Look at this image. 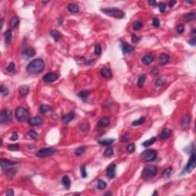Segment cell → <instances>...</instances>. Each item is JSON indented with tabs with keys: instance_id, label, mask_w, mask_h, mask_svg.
I'll return each instance as SVG.
<instances>
[{
	"instance_id": "6da1fadb",
	"label": "cell",
	"mask_w": 196,
	"mask_h": 196,
	"mask_svg": "<svg viewBox=\"0 0 196 196\" xmlns=\"http://www.w3.org/2000/svg\"><path fill=\"white\" fill-rule=\"evenodd\" d=\"M45 64L42 59L37 58L32 61L27 66V71L30 74H37L42 72L45 70Z\"/></svg>"
},
{
	"instance_id": "7a4b0ae2",
	"label": "cell",
	"mask_w": 196,
	"mask_h": 196,
	"mask_svg": "<svg viewBox=\"0 0 196 196\" xmlns=\"http://www.w3.org/2000/svg\"><path fill=\"white\" fill-rule=\"evenodd\" d=\"M101 11L107 16L114 17L115 18L120 19L125 16V12L116 8H108V9H101Z\"/></svg>"
},
{
	"instance_id": "3957f363",
	"label": "cell",
	"mask_w": 196,
	"mask_h": 196,
	"mask_svg": "<svg viewBox=\"0 0 196 196\" xmlns=\"http://www.w3.org/2000/svg\"><path fill=\"white\" fill-rule=\"evenodd\" d=\"M15 116L16 117L17 120L19 122H25L26 120H29V110L23 107H17L15 112Z\"/></svg>"
},
{
	"instance_id": "277c9868",
	"label": "cell",
	"mask_w": 196,
	"mask_h": 196,
	"mask_svg": "<svg viewBox=\"0 0 196 196\" xmlns=\"http://www.w3.org/2000/svg\"><path fill=\"white\" fill-rule=\"evenodd\" d=\"M157 172H158V169L155 165H149L143 169V175L144 177H146L147 179H151L156 176Z\"/></svg>"
},
{
	"instance_id": "5b68a950",
	"label": "cell",
	"mask_w": 196,
	"mask_h": 196,
	"mask_svg": "<svg viewBox=\"0 0 196 196\" xmlns=\"http://www.w3.org/2000/svg\"><path fill=\"white\" fill-rule=\"evenodd\" d=\"M142 156L146 162H152L156 159L157 152L154 149H146L142 153Z\"/></svg>"
},
{
	"instance_id": "8992f818",
	"label": "cell",
	"mask_w": 196,
	"mask_h": 196,
	"mask_svg": "<svg viewBox=\"0 0 196 196\" xmlns=\"http://www.w3.org/2000/svg\"><path fill=\"white\" fill-rule=\"evenodd\" d=\"M12 119V112L10 110H3L0 114V123L2 124L10 123Z\"/></svg>"
},
{
	"instance_id": "52a82bcc",
	"label": "cell",
	"mask_w": 196,
	"mask_h": 196,
	"mask_svg": "<svg viewBox=\"0 0 196 196\" xmlns=\"http://www.w3.org/2000/svg\"><path fill=\"white\" fill-rule=\"evenodd\" d=\"M57 151H58V149L56 148H54V147L42 149L39 150L36 153V156H38V157H46V156H51V155L54 154Z\"/></svg>"
},
{
	"instance_id": "ba28073f",
	"label": "cell",
	"mask_w": 196,
	"mask_h": 196,
	"mask_svg": "<svg viewBox=\"0 0 196 196\" xmlns=\"http://www.w3.org/2000/svg\"><path fill=\"white\" fill-rule=\"evenodd\" d=\"M195 152H192L190 156V159L187 163L185 170L188 173H190L195 169Z\"/></svg>"
},
{
	"instance_id": "9c48e42d",
	"label": "cell",
	"mask_w": 196,
	"mask_h": 196,
	"mask_svg": "<svg viewBox=\"0 0 196 196\" xmlns=\"http://www.w3.org/2000/svg\"><path fill=\"white\" fill-rule=\"evenodd\" d=\"M59 78V75L58 73H55V72H49L48 74H46L43 78H42V80L44 81L45 82H49V83H51V82L55 81L58 79Z\"/></svg>"
},
{
	"instance_id": "30bf717a",
	"label": "cell",
	"mask_w": 196,
	"mask_h": 196,
	"mask_svg": "<svg viewBox=\"0 0 196 196\" xmlns=\"http://www.w3.org/2000/svg\"><path fill=\"white\" fill-rule=\"evenodd\" d=\"M28 122H29V125H31L32 127H38V126H40L42 124L43 120L39 116H34V117L29 118Z\"/></svg>"
},
{
	"instance_id": "8fae6325",
	"label": "cell",
	"mask_w": 196,
	"mask_h": 196,
	"mask_svg": "<svg viewBox=\"0 0 196 196\" xmlns=\"http://www.w3.org/2000/svg\"><path fill=\"white\" fill-rule=\"evenodd\" d=\"M116 165L115 163L110 164L107 167V176L108 178H110V179H114V178L115 176H116Z\"/></svg>"
},
{
	"instance_id": "7c38bea8",
	"label": "cell",
	"mask_w": 196,
	"mask_h": 196,
	"mask_svg": "<svg viewBox=\"0 0 196 196\" xmlns=\"http://www.w3.org/2000/svg\"><path fill=\"white\" fill-rule=\"evenodd\" d=\"M121 49H122V51H123V54L131 53V52H132L134 51V48L132 45L127 44V42H125V41L121 42Z\"/></svg>"
},
{
	"instance_id": "4fadbf2b",
	"label": "cell",
	"mask_w": 196,
	"mask_h": 196,
	"mask_svg": "<svg viewBox=\"0 0 196 196\" xmlns=\"http://www.w3.org/2000/svg\"><path fill=\"white\" fill-rule=\"evenodd\" d=\"M110 123V120L108 117H103L98 120L97 127H100V128H104V127H107V126H109Z\"/></svg>"
},
{
	"instance_id": "5bb4252c",
	"label": "cell",
	"mask_w": 196,
	"mask_h": 196,
	"mask_svg": "<svg viewBox=\"0 0 196 196\" xmlns=\"http://www.w3.org/2000/svg\"><path fill=\"white\" fill-rule=\"evenodd\" d=\"M18 163L16 162H11L8 159H1V169L2 170H4L5 168H8L9 166H12L17 165Z\"/></svg>"
},
{
	"instance_id": "9a60e30c",
	"label": "cell",
	"mask_w": 196,
	"mask_h": 196,
	"mask_svg": "<svg viewBox=\"0 0 196 196\" xmlns=\"http://www.w3.org/2000/svg\"><path fill=\"white\" fill-rule=\"evenodd\" d=\"M100 74L103 78L106 79H110L112 78V71L107 67H103L100 71Z\"/></svg>"
},
{
	"instance_id": "2e32d148",
	"label": "cell",
	"mask_w": 196,
	"mask_h": 196,
	"mask_svg": "<svg viewBox=\"0 0 196 196\" xmlns=\"http://www.w3.org/2000/svg\"><path fill=\"white\" fill-rule=\"evenodd\" d=\"M35 55V51L32 48H27L23 51L22 57L24 58H30Z\"/></svg>"
},
{
	"instance_id": "e0dca14e",
	"label": "cell",
	"mask_w": 196,
	"mask_h": 196,
	"mask_svg": "<svg viewBox=\"0 0 196 196\" xmlns=\"http://www.w3.org/2000/svg\"><path fill=\"white\" fill-rule=\"evenodd\" d=\"M190 121H191V117L188 116V115H185L182 116L181 121H180V124L182 127H187L189 123H190Z\"/></svg>"
},
{
	"instance_id": "ac0fdd59",
	"label": "cell",
	"mask_w": 196,
	"mask_h": 196,
	"mask_svg": "<svg viewBox=\"0 0 196 196\" xmlns=\"http://www.w3.org/2000/svg\"><path fill=\"white\" fill-rule=\"evenodd\" d=\"M169 61V56L167 54H161L159 58V62L161 65H165Z\"/></svg>"
},
{
	"instance_id": "d6986e66",
	"label": "cell",
	"mask_w": 196,
	"mask_h": 196,
	"mask_svg": "<svg viewBox=\"0 0 196 196\" xmlns=\"http://www.w3.org/2000/svg\"><path fill=\"white\" fill-rule=\"evenodd\" d=\"M74 116H75L74 113H73V112L68 113V114H65L62 116V121H63L65 123H70L73 119H74Z\"/></svg>"
},
{
	"instance_id": "ffe728a7",
	"label": "cell",
	"mask_w": 196,
	"mask_h": 196,
	"mask_svg": "<svg viewBox=\"0 0 196 196\" xmlns=\"http://www.w3.org/2000/svg\"><path fill=\"white\" fill-rule=\"evenodd\" d=\"M171 135H172V130L170 129L165 128V129H164L163 130L160 132L159 136H160V138L162 139H167L168 138L170 137Z\"/></svg>"
},
{
	"instance_id": "44dd1931",
	"label": "cell",
	"mask_w": 196,
	"mask_h": 196,
	"mask_svg": "<svg viewBox=\"0 0 196 196\" xmlns=\"http://www.w3.org/2000/svg\"><path fill=\"white\" fill-rule=\"evenodd\" d=\"M154 60V58L152 54H148V55H145L143 59H142V62L143 65H149L152 63Z\"/></svg>"
},
{
	"instance_id": "7402d4cb",
	"label": "cell",
	"mask_w": 196,
	"mask_h": 196,
	"mask_svg": "<svg viewBox=\"0 0 196 196\" xmlns=\"http://www.w3.org/2000/svg\"><path fill=\"white\" fill-rule=\"evenodd\" d=\"M29 92V87L26 85L21 86L18 89V93L21 97H25L26 95H28Z\"/></svg>"
},
{
	"instance_id": "603a6c76",
	"label": "cell",
	"mask_w": 196,
	"mask_h": 196,
	"mask_svg": "<svg viewBox=\"0 0 196 196\" xmlns=\"http://www.w3.org/2000/svg\"><path fill=\"white\" fill-rule=\"evenodd\" d=\"M61 182L63 184V185L65 186V188L67 189H69L71 187V179L68 176H65L62 179H61Z\"/></svg>"
},
{
	"instance_id": "cb8c5ba5",
	"label": "cell",
	"mask_w": 196,
	"mask_h": 196,
	"mask_svg": "<svg viewBox=\"0 0 196 196\" xmlns=\"http://www.w3.org/2000/svg\"><path fill=\"white\" fill-rule=\"evenodd\" d=\"M67 9L73 13H77L79 12V6L76 3H71L67 6Z\"/></svg>"
},
{
	"instance_id": "d4e9b609",
	"label": "cell",
	"mask_w": 196,
	"mask_h": 196,
	"mask_svg": "<svg viewBox=\"0 0 196 196\" xmlns=\"http://www.w3.org/2000/svg\"><path fill=\"white\" fill-rule=\"evenodd\" d=\"M51 37L53 38V39L56 42H58L61 38V37H62L61 34L58 31H57V30H52L51 32Z\"/></svg>"
},
{
	"instance_id": "484cf974",
	"label": "cell",
	"mask_w": 196,
	"mask_h": 196,
	"mask_svg": "<svg viewBox=\"0 0 196 196\" xmlns=\"http://www.w3.org/2000/svg\"><path fill=\"white\" fill-rule=\"evenodd\" d=\"M19 24V18L17 16L12 17L9 22V25L12 29H16Z\"/></svg>"
},
{
	"instance_id": "4316f807",
	"label": "cell",
	"mask_w": 196,
	"mask_h": 196,
	"mask_svg": "<svg viewBox=\"0 0 196 196\" xmlns=\"http://www.w3.org/2000/svg\"><path fill=\"white\" fill-rule=\"evenodd\" d=\"M5 43L7 44H9L12 41V31L11 30H7L5 34Z\"/></svg>"
},
{
	"instance_id": "83f0119b",
	"label": "cell",
	"mask_w": 196,
	"mask_h": 196,
	"mask_svg": "<svg viewBox=\"0 0 196 196\" xmlns=\"http://www.w3.org/2000/svg\"><path fill=\"white\" fill-rule=\"evenodd\" d=\"M114 141V139H102V140H98V143L103 145V146H109L110 144H112Z\"/></svg>"
},
{
	"instance_id": "f1b7e54d",
	"label": "cell",
	"mask_w": 196,
	"mask_h": 196,
	"mask_svg": "<svg viewBox=\"0 0 196 196\" xmlns=\"http://www.w3.org/2000/svg\"><path fill=\"white\" fill-rule=\"evenodd\" d=\"M196 15L195 12H191V13H188L186 15L184 16V19L186 21V22H192V21H194L195 19Z\"/></svg>"
},
{
	"instance_id": "f546056e",
	"label": "cell",
	"mask_w": 196,
	"mask_h": 196,
	"mask_svg": "<svg viewBox=\"0 0 196 196\" xmlns=\"http://www.w3.org/2000/svg\"><path fill=\"white\" fill-rule=\"evenodd\" d=\"M96 187H97V188L100 189V190L104 189L107 187V183L105 181H103V180L98 179L97 181V183H96Z\"/></svg>"
},
{
	"instance_id": "4dcf8cb0",
	"label": "cell",
	"mask_w": 196,
	"mask_h": 196,
	"mask_svg": "<svg viewBox=\"0 0 196 196\" xmlns=\"http://www.w3.org/2000/svg\"><path fill=\"white\" fill-rule=\"evenodd\" d=\"M52 110V108L51 107H49L48 105H46V104H43L40 107V111L42 114H47L48 112L51 111Z\"/></svg>"
},
{
	"instance_id": "1f68e13d",
	"label": "cell",
	"mask_w": 196,
	"mask_h": 196,
	"mask_svg": "<svg viewBox=\"0 0 196 196\" xmlns=\"http://www.w3.org/2000/svg\"><path fill=\"white\" fill-rule=\"evenodd\" d=\"M145 121H146V118H145V117H143V116H142V117H140L139 119H138V120H136L133 121V122L132 123V126H133V127H136V126L142 125V124H143V123H145Z\"/></svg>"
},
{
	"instance_id": "d6a6232c",
	"label": "cell",
	"mask_w": 196,
	"mask_h": 196,
	"mask_svg": "<svg viewBox=\"0 0 196 196\" xmlns=\"http://www.w3.org/2000/svg\"><path fill=\"white\" fill-rule=\"evenodd\" d=\"M156 141V137H152V138H150L149 139L146 140L145 142H143V143H142V145H143V146L148 147L149 146H152Z\"/></svg>"
},
{
	"instance_id": "836d02e7",
	"label": "cell",
	"mask_w": 196,
	"mask_h": 196,
	"mask_svg": "<svg viewBox=\"0 0 196 196\" xmlns=\"http://www.w3.org/2000/svg\"><path fill=\"white\" fill-rule=\"evenodd\" d=\"M146 74H141L139 78H138V81H137V85L138 87H143L144 83L146 81Z\"/></svg>"
},
{
	"instance_id": "e575fe53",
	"label": "cell",
	"mask_w": 196,
	"mask_h": 196,
	"mask_svg": "<svg viewBox=\"0 0 196 196\" xmlns=\"http://www.w3.org/2000/svg\"><path fill=\"white\" fill-rule=\"evenodd\" d=\"M132 26H133V29H134V30H139V29H140L141 28H143V22H142V21L137 20V21H136V22H133Z\"/></svg>"
},
{
	"instance_id": "d590c367",
	"label": "cell",
	"mask_w": 196,
	"mask_h": 196,
	"mask_svg": "<svg viewBox=\"0 0 196 196\" xmlns=\"http://www.w3.org/2000/svg\"><path fill=\"white\" fill-rule=\"evenodd\" d=\"M165 83V79L164 78H159L154 82V86L155 87H159L163 86Z\"/></svg>"
},
{
	"instance_id": "8d00e7d4",
	"label": "cell",
	"mask_w": 196,
	"mask_h": 196,
	"mask_svg": "<svg viewBox=\"0 0 196 196\" xmlns=\"http://www.w3.org/2000/svg\"><path fill=\"white\" fill-rule=\"evenodd\" d=\"M0 93H1V95L2 97H6L9 94V90L8 87H5L4 85L1 86V89H0Z\"/></svg>"
},
{
	"instance_id": "74e56055",
	"label": "cell",
	"mask_w": 196,
	"mask_h": 196,
	"mask_svg": "<svg viewBox=\"0 0 196 196\" xmlns=\"http://www.w3.org/2000/svg\"><path fill=\"white\" fill-rule=\"evenodd\" d=\"M85 152V147L84 146H80L78 147L75 151H74V154L78 156H82Z\"/></svg>"
},
{
	"instance_id": "f35d334b",
	"label": "cell",
	"mask_w": 196,
	"mask_h": 196,
	"mask_svg": "<svg viewBox=\"0 0 196 196\" xmlns=\"http://www.w3.org/2000/svg\"><path fill=\"white\" fill-rule=\"evenodd\" d=\"M90 94V91L89 90H82L79 94H78V97L82 99L83 100H84L85 99H87V97L89 96Z\"/></svg>"
},
{
	"instance_id": "ab89813d",
	"label": "cell",
	"mask_w": 196,
	"mask_h": 196,
	"mask_svg": "<svg viewBox=\"0 0 196 196\" xmlns=\"http://www.w3.org/2000/svg\"><path fill=\"white\" fill-rule=\"evenodd\" d=\"M172 169L171 167H168V168L165 169L163 172V175L164 177H169V176L172 173Z\"/></svg>"
},
{
	"instance_id": "60d3db41",
	"label": "cell",
	"mask_w": 196,
	"mask_h": 196,
	"mask_svg": "<svg viewBox=\"0 0 196 196\" xmlns=\"http://www.w3.org/2000/svg\"><path fill=\"white\" fill-rule=\"evenodd\" d=\"M16 169H11L7 170L6 172H5V174H6V176H7L9 178H12V177L14 176V175L16 174Z\"/></svg>"
},
{
	"instance_id": "b9f144b4",
	"label": "cell",
	"mask_w": 196,
	"mask_h": 196,
	"mask_svg": "<svg viewBox=\"0 0 196 196\" xmlns=\"http://www.w3.org/2000/svg\"><path fill=\"white\" fill-rule=\"evenodd\" d=\"M114 154V149L111 147H108L104 151V155L107 156H110Z\"/></svg>"
},
{
	"instance_id": "7bdbcfd3",
	"label": "cell",
	"mask_w": 196,
	"mask_h": 196,
	"mask_svg": "<svg viewBox=\"0 0 196 196\" xmlns=\"http://www.w3.org/2000/svg\"><path fill=\"white\" fill-rule=\"evenodd\" d=\"M28 135H29L31 138L34 139H37V138H38V132H35L34 130H29V132H28Z\"/></svg>"
},
{
	"instance_id": "ee69618b",
	"label": "cell",
	"mask_w": 196,
	"mask_h": 196,
	"mask_svg": "<svg viewBox=\"0 0 196 196\" xmlns=\"http://www.w3.org/2000/svg\"><path fill=\"white\" fill-rule=\"evenodd\" d=\"M20 149V146L18 144H11L8 146V149L11 151H16Z\"/></svg>"
},
{
	"instance_id": "f6af8a7d",
	"label": "cell",
	"mask_w": 196,
	"mask_h": 196,
	"mask_svg": "<svg viewBox=\"0 0 196 196\" xmlns=\"http://www.w3.org/2000/svg\"><path fill=\"white\" fill-rule=\"evenodd\" d=\"M166 6H167V5H166V3H165V2H160V3L159 4V11H160L162 13H163L165 11Z\"/></svg>"
},
{
	"instance_id": "bcb514c9",
	"label": "cell",
	"mask_w": 196,
	"mask_h": 196,
	"mask_svg": "<svg viewBox=\"0 0 196 196\" xmlns=\"http://www.w3.org/2000/svg\"><path fill=\"white\" fill-rule=\"evenodd\" d=\"M81 176L83 178H87V173L86 172V167L84 165H83L81 167Z\"/></svg>"
},
{
	"instance_id": "7dc6e473",
	"label": "cell",
	"mask_w": 196,
	"mask_h": 196,
	"mask_svg": "<svg viewBox=\"0 0 196 196\" xmlns=\"http://www.w3.org/2000/svg\"><path fill=\"white\" fill-rule=\"evenodd\" d=\"M94 53H95V54H97V55L101 54V53H102V48H101V46H100V45H95Z\"/></svg>"
},
{
	"instance_id": "c3c4849f",
	"label": "cell",
	"mask_w": 196,
	"mask_h": 196,
	"mask_svg": "<svg viewBox=\"0 0 196 196\" xmlns=\"http://www.w3.org/2000/svg\"><path fill=\"white\" fill-rule=\"evenodd\" d=\"M177 32L179 33V34H181V33H183L185 32V25H183V24H180L178 25V27H177Z\"/></svg>"
},
{
	"instance_id": "681fc988",
	"label": "cell",
	"mask_w": 196,
	"mask_h": 196,
	"mask_svg": "<svg viewBox=\"0 0 196 196\" xmlns=\"http://www.w3.org/2000/svg\"><path fill=\"white\" fill-rule=\"evenodd\" d=\"M135 144L134 143H130L127 146V150L129 152H133L135 151Z\"/></svg>"
},
{
	"instance_id": "f907efd6",
	"label": "cell",
	"mask_w": 196,
	"mask_h": 196,
	"mask_svg": "<svg viewBox=\"0 0 196 196\" xmlns=\"http://www.w3.org/2000/svg\"><path fill=\"white\" fill-rule=\"evenodd\" d=\"M6 70H7L9 72H12V71H14V70H15V64H14L13 62H11L9 65L7 66Z\"/></svg>"
},
{
	"instance_id": "816d5d0a",
	"label": "cell",
	"mask_w": 196,
	"mask_h": 196,
	"mask_svg": "<svg viewBox=\"0 0 196 196\" xmlns=\"http://www.w3.org/2000/svg\"><path fill=\"white\" fill-rule=\"evenodd\" d=\"M131 40H132V41L133 42V43H137V42H139V40H140V37H138L137 35H136V34H132V37H131Z\"/></svg>"
},
{
	"instance_id": "f5cc1de1",
	"label": "cell",
	"mask_w": 196,
	"mask_h": 196,
	"mask_svg": "<svg viewBox=\"0 0 196 196\" xmlns=\"http://www.w3.org/2000/svg\"><path fill=\"white\" fill-rule=\"evenodd\" d=\"M152 25L155 26V27H159V25H160V21L159 18H153L152 19Z\"/></svg>"
},
{
	"instance_id": "db71d44e",
	"label": "cell",
	"mask_w": 196,
	"mask_h": 196,
	"mask_svg": "<svg viewBox=\"0 0 196 196\" xmlns=\"http://www.w3.org/2000/svg\"><path fill=\"white\" fill-rule=\"evenodd\" d=\"M18 135L17 134V132H13L12 133V136L10 137V140H12V141H16L18 139Z\"/></svg>"
},
{
	"instance_id": "11a10c76",
	"label": "cell",
	"mask_w": 196,
	"mask_h": 196,
	"mask_svg": "<svg viewBox=\"0 0 196 196\" xmlns=\"http://www.w3.org/2000/svg\"><path fill=\"white\" fill-rule=\"evenodd\" d=\"M130 136H129V135H124L123 137H122V139H121V140H122V142H127V141H129L130 140Z\"/></svg>"
},
{
	"instance_id": "9f6ffc18",
	"label": "cell",
	"mask_w": 196,
	"mask_h": 196,
	"mask_svg": "<svg viewBox=\"0 0 196 196\" xmlns=\"http://www.w3.org/2000/svg\"><path fill=\"white\" fill-rule=\"evenodd\" d=\"M188 43H189V45H191L192 46H195L196 45V39L195 38H192L189 41H188Z\"/></svg>"
},
{
	"instance_id": "6f0895ef",
	"label": "cell",
	"mask_w": 196,
	"mask_h": 196,
	"mask_svg": "<svg viewBox=\"0 0 196 196\" xmlns=\"http://www.w3.org/2000/svg\"><path fill=\"white\" fill-rule=\"evenodd\" d=\"M6 195L9 196H12L14 195V190L13 189H9L6 192Z\"/></svg>"
},
{
	"instance_id": "680465c9",
	"label": "cell",
	"mask_w": 196,
	"mask_h": 196,
	"mask_svg": "<svg viewBox=\"0 0 196 196\" xmlns=\"http://www.w3.org/2000/svg\"><path fill=\"white\" fill-rule=\"evenodd\" d=\"M176 4V1H170V2H169V6L170 8H172V7H173Z\"/></svg>"
},
{
	"instance_id": "91938a15",
	"label": "cell",
	"mask_w": 196,
	"mask_h": 196,
	"mask_svg": "<svg viewBox=\"0 0 196 196\" xmlns=\"http://www.w3.org/2000/svg\"><path fill=\"white\" fill-rule=\"evenodd\" d=\"M158 72H159V69H158V67H154L153 68V70H152V74H154L155 75H156L157 74H158Z\"/></svg>"
},
{
	"instance_id": "94428289",
	"label": "cell",
	"mask_w": 196,
	"mask_h": 196,
	"mask_svg": "<svg viewBox=\"0 0 196 196\" xmlns=\"http://www.w3.org/2000/svg\"><path fill=\"white\" fill-rule=\"evenodd\" d=\"M148 2H149V5H155L156 4V0H149Z\"/></svg>"
},
{
	"instance_id": "6125c7cd",
	"label": "cell",
	"mask_w": 196,
	"mask_h": 196,
	"mask_svg": "<svg viewBox=\"0 0 196 196\" xmlns=\"http://www.w3.org/2000/svg\"><path fill=\"white\" fill-rule=\"evenodd\" d=\"M3 25H4V19L3 18H1V20H0V29H2V28H3Z\"/></svg>"
},
{
	"instance_id": "be15d7a7",
	"label": "cell",
	"mask_w": 196,
	"mask_h": 196,
	"mask_svg": "<svg viewBox=\"0 0 196 196\" xmlns=\"http://www.w3.org/2000/svg\"><path fill=\"white\" fill-rule=\"evenodd\" d=\"M63 22H64L63 18H58V25H61L63 24Z\"/></svg>"
},
{
	"instance_id": "e7e4bbea",
	"label": "cell",
	"mask_w": 196,
	"mask_h": 196,
	"mask_svg": "<svg viewBox=\"0 0 196 196\" xmlns=\"http://www.w3.org/2000/svg\"><path fill=\"white\" fill-rule=\"evenodd\" d=\"M104 195H111V193H110V192H109V193H106V194H104Z\"/></svg>"
}]
</instances>
